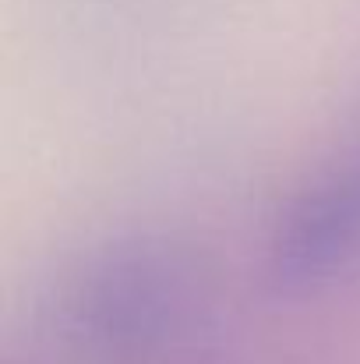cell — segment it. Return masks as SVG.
I'll return each instance as SVG.
<instances>
[{
  "instance_id": "obj_1",
  "label": "cell",
  "mask_w": 360,
  "mask_h": 364,
  "mask_svg": "<svg viewBox=\"0 0 360 364\" xmlns=\"http://www.w3.org/2000/svg\"><path fill=\"white\" fill-rule=\"evenodd\" d=\"M272 276L307 287L360 255V152L318 173L283 213L272 237Z\"/></svg>"
},
{
  "instance_id": "obj_2",
  "label": "cell",
  "mask_w": 360,
  "mask_h": 364,
  "mask_svg": "<svg viewBox=\"0 0 360 364\" xmlns=\"http://www.w3.org/2000/svg\"><path fill=\"white\" fill-rule=\"evenodd\" d=\"M180 301V279L159 255H120L99 265L75 304L78 329L107 347H127L156 336Z\"/></svg>"
}]
</instances>
